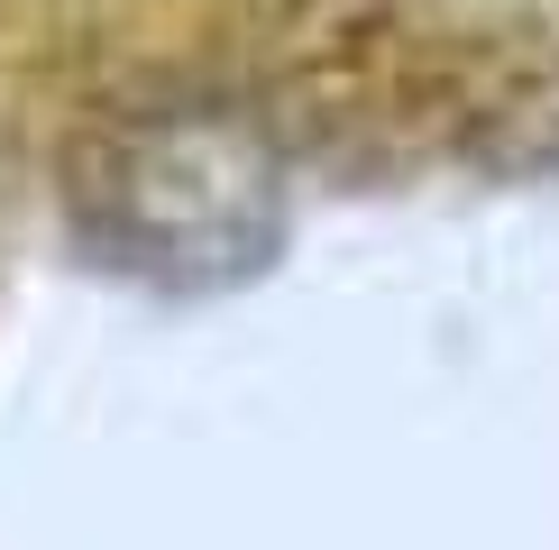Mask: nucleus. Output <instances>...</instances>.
<instances>
[{"label":"nucleus","mask_w":559,"mask_h":550,"mask_svg":"<svg viewBox=\"0 0 559 550\" xmlns=\"http://www.w3.org/2000/svg\"><path fill=\"white\" fill-rule=\"evenodd\" d=\"M275 220H285V183H275L266 138L239 120L166 110L102 147L92 229L120 248V266L156 285H229L266 266Z\"/></svg>","instance_id":"1"}]
</instances>
